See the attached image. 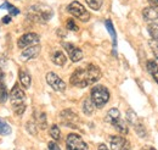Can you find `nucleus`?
Returning <instances> with one entry per match:
<instances>
[{
    "label": "nucleus",
    "instance_id": "24",
    "mask_svg": "<svg viewBox=\"0 0 158 150\" xmlns=\"http://www.w3.org/2000/svg\"><path fill=\"white\" fill-rule=\"evenodd\" d=\"M1 9H7L9 10V14L11 15V16H17L19 14H20V10L17 9V7H15V6H12L10 2H4V5H1L0 6Z\"/></svg>",
    "mask_w": 158,
    "mask_h": 150
},
{
    "label": "nucleus",
    "instance_id": "18",
    "mask_svg": "<svg viewBox=\"0 0 158 150\" xmlns=\"http://www.w3.org/2000/svg\"><path fill=\"white\" fill-rule=\"evenodd\" d=\"M105 26H106L107 31L110 32V34H111V37H112V40H113V48L116 49V46H117V36H116V31H114V27H113L111 20H107V21L105 22Z\"/></svg>",
    "mask_w": 158,
    "mask_h": 150
},
{
    "label": "nucleus",
    "instance_id": "17",
    "mask_svg": "<svg viewBox=\"0 0 158 150\" xmlns=\"http://www.w3.org/2000/svg\"><path fill=\"white\" fill-rule=\"evenodd\" d=\"M147 70L150 72V75L155 78V81L158 83V64L153 60L147 61Z\"/></svg>",
    "mask_w": 158,
    "mask_h": 150
},
{
    "label": "nucleus",
    "instance_id": "22",
    "mask_svg": "<svg viewBox=\"0 0 158 150\" xmlns=\"http://www.w3.org/2000/svg\"><path fill=\"white\" fill-rule=\"evenodd\" d=\"M127 120L129 121V123H130L133 127H135L138 123L141 122V121L139 120V117L136 116V113H134L133 110H128V113H127Z\"/></svg>",
    "mask_w": 158,
    "mask_h": 150
},
{
    "label": "nucleus",
    "instance_id": "26",
    "mask_svg": "<svg viewBox=\"0 0 158 150\" xmlns=\"http://www.w3.org/2000/svg\"><path fill=\"white\" fill-rule=\"evenodd\" d=\"M7 96H9V94H7L6 86H5L2 82H0V103H1V104L6 103V100H7Z\"/></svg>",
    "mask_w": 158,
    "mask_h": 150
},
{
    "label": "nucleus",
    "instance_id": "6",
    "mask_svg": "<svg viewBox=\"0 0 158 150\" xmlns=\"http://www.w3.org/2000/svg\"><path fill=\"white\" fill-rule=\"evenodd\" d=\"M66 147L67 150H88V144L83 140L79 134L76 133H69L67 135Z\"/></svg>",
    "mask_w": 158,
    "mask_h": 150
},
{
    "label": "nucleus",
    "instance_id": "31",
    "mask_svg": "<svg viewBox=\"0 0 158 150\" xmlns=\"http://www.w3.org/2000/svg\"><path fill=\"white\" fill-rule=\"evenodd\" d=\"M27 130H28V132H29L31 134H35V133H37L35 123H34L33 121H29V122L27 123Z\"/></svg>",
    "mask_w": 158,
    "mask_h": 150
},
{
    "label": "nucleus",
    "instance_id": "7",
    "mask_svg": "<svg viewBox=\"0 0 158 150\" xmlns=\"http://www.w3.org/2000/svg\"><path fill=\"white\" fill-rule=\"evenodd\" d=\"M39 36L34 32H29V33H26L23 34L22 37L17 40V46L20 49H26V48H29V46H33V45H37L39 43Z\"/></svg>",
    "mask_w": 158,
    "mask_h": 150
},
{
    "label": "nucleus",
    "instance_id": "28",
    "mask_svg": "<svg viewBox=\"0 0 158 150\" xmlns=\"http://www.w3.org/2000/svg\"><path fill=\"white\" fill-rule=\"evenodd\" d=\"M85 2L88 4V6L93 10H99L101 7V4H102V0H85Z\"/></svg>",
    "mask_w": 158,
    "mask_h": 150
},
{
    "label": "nucleus",
    "instance_id": "29",
    "mask_svg": "<svg viewBox=\"0 0 158 150\" xmlns=\"http://www.w3.org/2000/svg\"><path fill=\"white\" fill-rule=\"evenodd\" d=\"M66 27H67V29H69V31H74V32H77V31L79 29L78 26L76 24V22H74L72 19L67 20V24H66Z\"/></svg>",
    "mask_w": 158,
    "mask_h": 150
},
{
    "label": "nucleus",
    "instance_id": "36",
    "mask_svg": "<svg viewBox=\"0 0 158 150\" xmlns=\"http://www.w3.org/2000/svg\"><path fill=\"white\" fill-rule=\"evenodd\" d=\"M142 150H156L155 148H146V149H142Z\"/></svg>",
    "mask_w": 158,
    "mask_h": 150
},
{
    "label": "nucleus",
    "instance_id": "15",
    "mask_svg": "<svg viewBox=\"0 0 158 150\" xmlns=\"http://www.w3.org/2000/svg\"><path fill=\"white\" fill-rule=\"evenodd\" d=\"M51 61L55 64V65H57V66H63L66 62H67V56L64 55V53H62V51H55L52 55H51Z\"/></svg>",
    "mask_w": 158,
    "mask_h": 150
},
{
    "label": "nucleus",
    "instance_id": "25",
    "mask_svg": "<svg viewBox=\"0 0 158 150\" xmlns=\"http://www.w3.org/2000/svg\"><path fill=\"white\" fill-rule=\"evenodd\" d=\"M11 133V127L9 123H6L5 121H2L0 118V135H7Z\"/></svg>",
    "mask_w": 158,
    "mask_h": 150
},
{
    "label": "nucleus",
    "instance_id": "9",
    "mask_svg": "<svg viewBox=\"0 0 158 150\" xmlns=\"http://www.w3.org/2000/svg\"><path fill=\"white\" fill-rule=\"evenodd\" d=\"M110 143H111V150H131L130 143L122 135H112Z\"/></svg>",
    "mask_w": 158,
    "mask_h": 150
},
{
    "label": "nucleus",
    "instance_id": "10",
    "mask_svg": "<svg viewBox=\"0 0 158 150\" xmlns=\"http://www.w3.org/2000/svg\"><path fill=\"white\" fill-rule=\"evenodd\" d=\"M64 50L67 51L69 59L73 61V62H78L83 59V51L79 49L78 46L73 45L72 43H62Z\"/></svg>",
    "mask_w": 158,
    "mask_h": 150
},
{
    "label": "nucleus",
    "instance_id": "12",
    "mask_svg": "<svg viewBox=\"0 0 158 150\" xmlns=\"http://www.w3.org/2000/svg\"><path fill=\"white\" fill-rule=\"evenodd\" d=\"M40 45H33V46H29V48H26L22 54H21V59L22 60H32V59H35V57L39 55L40 53Z\"/></svg>",
    "mask_w": 158,
    "mask_h": 150
},
{
    "label": "nucleus",
    "instance_id": "21",
    "mask_svg": "<svg viewBox=\"0 0 158 150\" xmlns=\"http://www.w3.org/2000/svg\"><path fill=\"white\" fill-rule=\"evenodd\" d=\"M147 31L150 33V36L152 37V40H157L158 42V22H152L148 24Z\"/></svg>",
    "mask_w": 158,
    "mask_h": 150
},
{
    "label": "nucleus",
    "instance_id": "16",
    "mask_svg": "<svg viewBox=\"0 0 158 150\" xmlns=\"http://www.w3.org/2000/svg\"><path fill=\"white\" fill-rule=\"evenodd\" d=\"M120 118V113H119L118 109H111V110H108V113L106 115V121L108 122V123H111V125H113L117 120Z\"/></svg>",
    "mask_w": 158,
    "mask_h": 150
},
{
    "label": "nucleus",
    "instance_id": "23",
    "mask_svg": "<svg viewBox=\"0 0 158 150\" xmlns=\"http://www.w3.org/2000/svg\"><path fill=\"white\" fill-rule=\"evenodd\" d=\"M35 122L39 125L40 128L46 127V115L44 113H35Z\"/></svg>",
    "mask_w": 158,
    "mask_h": 150
},
{
    "label": "nucleus",
    "instance_id": "14",
    "mask_svg": "<svg viewBox=\"0 0 158 150\" xmlns=\"http://www.w3.org/2000/svg\"><path fill=\"white\" fill-rule=\"evenodd\" d=\"M19 78H20V83L22 86L23 89H28L31 87V83H32V77L28 73L27 70H20V73H19Z\"/></svg>",
    "mask_w": 158,
    "mask_h": 150
},
{
    "label": "nucleus",
    "instance_id": "13",
    "mask_svg": "<svg viewBox=\"0 0 158 150\" xmlns=\"http://www.w3.org/2000/svg\"><path fill=\"white\" fill-rule=\"evenodd\" d=\"M142 16L143 19L147 20V21H157L158 20V7H152V6H148V7H145L142 10Z\"/></svg>",
    "mask_w": 158,
    "mask_h": 150
},
{
    "label": "nucleus",
    "instance_id": "27",
    "mask_svg": "<svg viewBox=\"0 0 158 150\" xmlns=\"http://www.w3.org/2000/svg\"><path fill=\"white\" fill-rule=\"evenodd\" d=\"M50 135L54 140H60L61 138V131H60L59 126L57 125H52L50 128Z\"/></svg>",
    "mask_w": 158,
    "mask_h": 150
},
{
    "label": "nucleus",
    "instance_id": "11",
    "mask_svg": "<svg viewBox=\"0 0 158 150\" xmlns=\"http://www.w3.org/2000/svg\"><path fill=\"white\" fill-rule=\"evenodd\" d=\"M61 118H62V122L66 126H69L72 128H77V125H78L79 122V117L72 110H63L61 113Z\"/></svg>",
    "mask_w": 158,
    "mask_h": 150
},
{
    "label": "nucleus",
    "instance_id": "19",
    "mask_svg": "<svg viewBox=\"0 0 158 150\" xmlns=\"http://www.w3.org/2000/svg\"><path fill=\"white\" fill-rule=\"evenodd\" d=\"M112 126H113L119 133H122V134H127V133H128V126H127L125 121L122 120V117H120L119 120H117Z\"/></svg>",
    "mask_w": 158,
    "mask_h": 150
},
{
    "label": "nucleus",
    "instance_id": "20",
    "mask_svg": "<svg viewBox=\"0 0 158 150\" xmlns=\"http://www.w3.org/2000/svg\"><path fill=\"white\" fill-rule=\"evenodd\" d=\"M94 104L91 101V99H85L84 103H83V111L86 116H91L94 113Z\"/></svg>",
    "mask_w": 158,
    "mask_h": 150
},
{
    "label": "nucleus",
    "instance_id": "34",
    "mask_svg": "<svg viewBox=\"0 0 158 150\" xmlns=\"http://www.w3.org/2000/svg\"><path fill=\"white\" fill-rule=\"evenodd\" d=\"M10 21H11V19H10V16H5V17L2 19V22H4V23H9Z\"/></svg>",
    "mask_w": 158,
    "mask_h": 150
},
{
    "label": "nucleus",
    "instance_id": "30",
    "mask_svg": "<svg viewBox=\"0 0 158 150\" xmlns=\"http://www.w3.org/2000/svg\"><path fill=\"white\" fill-rule=\"evenodd\" d=\"M150 46H151V49H152V51H153L156 59L158 60V42L157 40H151L150 42Z\"/></svg>",
    "mask_w": 158,
    "mask_h": 150
},
{
    "label": "nucleus",
    "instance_id": "5",
    "mask_svg": "<svg viewBox=\"0 0 158 150\" xmlns=\"http://www.w3.org/2000/svg\"><path fill=\"white\" fill-rule=\"evenodd\" d=\"M67 11L73 15L74 17L83 21V22H88L90 20V14L89 11L79 2V1H72L68 6H67Z\"/></svg>",
    "mask_w": 158,
    "mask_h": 150
},
{
    "label": "nucleus",
    "instance_id": "2",
    "mask_svg": "<svg viewBox=\"0 0 158 150\" xmlns=\"http://www.w3.org/2000/svg\"><path fill=\"white\" fill-rule=\"evenodd\" d=\"M54 15V11L49 6V5H45V4H34L32 5L29 9H28V12H27V16L28 19L34 21V22H46L52 17Z\"/></svg>",
    "mask_w": 158,
    "mask_h": 150
},
{
    "label": "nucleus",
    "instance_id": "4",
    "mask_svg": "<svg viewBox=\"0 0 158 150\" xmlns=\"http://www.w3.org/2000/svg\"><path fill=\"white\" fill-rule=\"evenodd\" d=\"M90 96H91V101L94 106H96L98 109H102L110 100V92L105 86L98 84L93 87Z\"/></svg>",
    "mask_w": 158,
    "mask_h": 150
},
{
    "label": "nucleus",
    "instance_id": "35",
    "mask_svg": "<svg viewBox=\"0 0 158 150\" xmlns=\"http://www.w3.org/2000/svg\"><path fill=\"white\" fill-rule=\"evenodd\" d=\"M99 150H108V148L105 144H99Z\"/></svg>",
    "mask_w": 158,
    "mask_h": 150
},
{
    "label": "nucleus",
    "instance_id": "1",
    "mask_svg": "<svg viewBox=\"0 0 158 150\" xmlns=\"http://www.w3.org/2000/svg\"><path fill=\"white\" fill-rule=\"evenodd\" d=\"M100 78H101V70L99 66L94 64H88L84 67L77 68L71 76L69 82L74 87L85 88L98 82Z\"/></svg>",
    "mask_w": 158,
    "mask_h": 150
},
{
    "label": "nucleus",
    "instance_id": "8",
    "mask_svg": "<svg viewBox=\"0 0 158 150\" xmlns=\"http://www.w3.org/2000/svg\"><path fill=\"white\" fill-rule=\"evenodd\" d=\"M46 82L56 92H64L66 90V83L55 72H48L46 73Z\"/></svg>",
    "mask_w": 158,
    "mask_h": 150
},
{
    "label": "nucleus",
    "instance_id": "3",
    "mask_svg": "<svg viewBox=\"0 0 158 150\" xmlns=\"http://www.w3.org/2000/svg\"><path fill=\"white\" fill-rule=\"evenodd\" d=\"M10 100L14 108V113L17 116L23 115L26 111V95L24 92L20 88L19 84H15L10 92Z\"/></svg>",
    "mask_w": 158,
    "mask_h": 150
},
{
    "label": "nucleus",
    "instance_id": "32",
    "mask_svg": "<svg viewBox=\"0 0 158 150\" xmlns=\"http://www.w3.org/2000/svg\"><path fill=\"white\" fill-rule=\"evenodd\" d=\"M48 148H49V150H61L56 142H50V143L48 144Z\"/></svg>",
    "mask_w": 158,
    "mask_h": 150
},
{
    "label": "nucleus",
    "instance_id": "33",
    "mask_svg": "<svg viewBox=\"0 0 158 150\" xmlns=\"http://www.w3.org/2000/svg\"><path fill=\"white\" fill-rule=\"evenodd\" d=\"M148 2L151 4L152 7H158V0H148Z\"/></svg>",
    "mask_w": 158,
    "mask_h": 150
}]
</instances>
